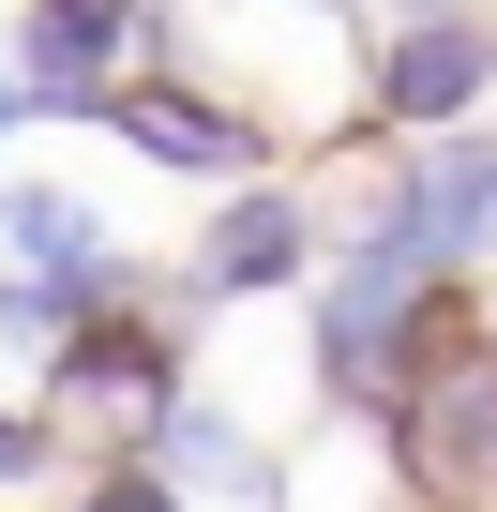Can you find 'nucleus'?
Wrapping results in <instances>:
<instances>
[{"mask_svg": "<svg viewBox=\"0 0 497 512\" xmlns=\"http://www.w3.org/2000/svg\"><path fill=\"white\" fill-rule=\"evenodd\" d=\"M31 392H46L61 422H91L106 452H121V437H151V422L196 392V302L166 287V256H136V287H121V302H91V317L31 362Z\"/></svg>", "mask_w": 497, "mask_h": 512, "instance_id": "nucleus-2", "label": "nucleus"}, {"mask_svg": "<svg viewBox=\"0 0 497 512\" xmlns=\"http://www.w3.org/2000/svg\"><path fill=\"white\" fill-rule=\"evenodd\" d=\"M377 467L407 512H497V347H467L452 377H422L377 422Z\"/></svg>", "mask_w": 497, "mask_h": 512, "instance_id": "nucleus-6", "label": "nucleus"}, {"mask_svg": "<svg viewBox=\"0 0 497 512\" xmlns=\"http://www.w3.org/2000/svg\"><path fill=\"white\" fill-rule=\"evenodd\" d=\"M91 136H121V151H151V166H181V181H211V196H226V181H272V166L302 151L272 106L211 91L196 46H181V61H136L121 91H91Z\"/></svg>", "mask_w": 497, "mask_h": 512, "instance_id": "nucleus-3", "label": "nucleus"}, {"mask_svg": "<svg viewBox=\"0 0 497 512\" xmlns=\"http://www.w3.org/2000/svg\"><path fill=\"white\" fill-rule=\"evenodd\" d=\"M31 136V91H16V61H0V151H16Z\"/></svg>", "mask_w": 497, "mask_h": 512, "instance_id": "nucleus-11", "label": "nucleus"}, {"mask_svg": "<svg viewBox=\"0 0 497 512\" xmlns=\"http://www.w3.org/2000/svg\"><path fill=\"white\" fill-rule=\"evenodd\" d=\"M377 16H392V0H377Z\"/></svg>", "mask_w": 497, "mask_h": 512, "instance_id": "nucleus-13", "label": "nucleus"}, {"mask_svg": "<svg viewBox=\"0 0 497 512\" xmlns=\"http://www.w3.org/2000/svg\"><path fill=\"white\" fill-rule=\"evenodd\" d=\"M347 61H362V91H347V121L317 151H362V166L392 136H452V121L497 106V16L482 0H392V16L347 31Z\"/></svg>", "mask_w": 497, "mask_h": 512, "instance_id": "nucleus-1", "label": "nucleus"}, {"mask_svg": "<svg viewBox=\"0 0 497 512\" xmlns=\"http://www.w3.org/2000/svg\"><path fill=\"white\" fill-rule=\"evenodd\" d=\"M61 437H76L61 407H16V392H0V497H16V482H46V467H61Z\"/></svg>", "mask_w": 497, "mask_h": 512, "instance_id": "nucleus-10", "label": "nucleus"}, {"mask_svg": "<svg viewBox=\"0 0 497 512\" xmlns=\"http://www.w3.org/2000/svg\"><path fill=\"white\" fill-rule=\"evenodd\" d=\"M121 452H151V467H166L181 497H241V512H272V497H287V467H272V437L241 422L226 392H181V407H166L151 437H121Z\"/></svg>", "mask_w": 497, "mask_h": 512, "instance_id": "nucleus-7", "label": "nucleus"}, {"mask_svg": "<svg viewBox=\"0 0 497 512\" xmlns=\"http://www.w3.org/2000/svg\"><path fill=\"white\" fill-rule=\"evenodd\" d=\"M136 61H181V0H16V91L31 121H91Z\"/></svg>", "mask_w": 497, "mask_h": 512, "instance_id": "nucleus-5", "label": "nucleus"}, {"mask_svg": "<svg viewBox=\"0 0 497 512\" xmlns=\"http://www.w3.org/2000/svg\"><path fill=\"white\" fill-rule=\"evenodd\" d=\"M317 272H332V226H317V181H302V166L226 181V196H211V226L166 256V287H181L196 317H226V302H302Z\"/></svg>", "mask_w": 497, "mask_h": 512, "instance_id": "nucleus-4", "label": "nucleus"}, {"mask_svg": "<svg viewBox=\"0 0 497 512\" xmlns=\"http://www.w3.org/2000/svg\"><path fill=\"white\" fill-rule=\"evenodd\" d=\"M0 272H121V226L76 181H16L0 196Z\"/></svg>", "mask_w": 497, "mask_h": 512, "instance_id": "nucleus-8", "label": "nucleus"}, {"mask_svg": "<svg viewBox=\"0 0 497 512\" xmlns=\"http://www.w3.org/2000/svg\"><path fill=\"white\" fill-rule=\"evenodd\" d=\"M61 512H196V497H181V482H166L151 452H106V467H91V482H76Z\"/></svg>", "mask_w": 497, "mask_h": 512, "instance_id": "nucleus-9", "label": "nucleus"}, {"mask_svg": "<svg viewBox=\"0 0 497 512\" xmlns=\"http://www.w3.org/2000/svg\"><path fill=\"white\" fill-rule=\"evenodd\" d=\"M302 16H332V31H362V16H377V0H302Z\"/></svg>", "mask_w": 497, "mask_h": 512, "instance_id": "nucleus-12", "label": "nucleus"}]
</instances>
